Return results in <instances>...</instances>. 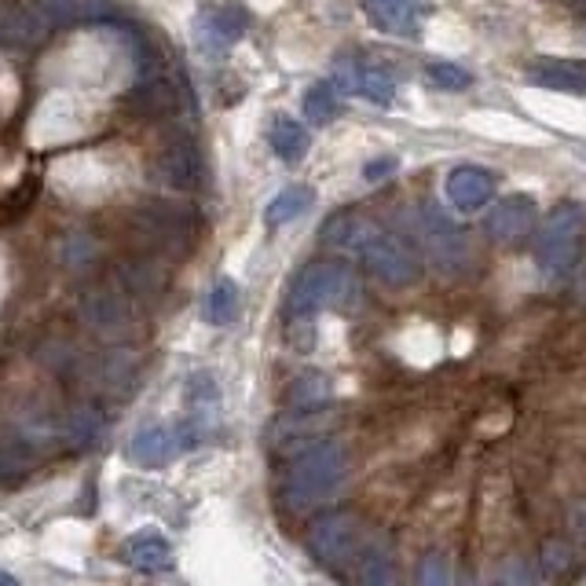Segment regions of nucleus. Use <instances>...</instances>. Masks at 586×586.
<instances>
[{
  "mask_svg": "<svg viewBox=\"0 0 586 586\" xmlns=\"http://www.w3.org/2000/svg\"><path fill=\"white\" fill-rule=\"evenodd\" d=\"M349 477V447L338 440L308 444L279 480V502L290 513H312L338 495V488Z\"/></svg>",
  "mask_w": 586,
  "mask_h": 586,
  "instance_id": "1",
  "label": "nucleus"
},
{
  "mask_svg": "<svg viewBox=\"0 0 586 586\" xmlns=\"http://www.w3.org/2000/svg\"><path fill=\"white\" fill-rule=\"evenodd\" d=\"M355 297H360V282H355L352 268L319 260L290 282L286 319H308L323 308H349L355 305Z\"/></svg>",
  "mask_w": 586,
  "mask_h": 586,
  "instance_id": "2",
  "label": "nucleus"
},
{
  "mask_svg": "<svg viewBox=\"0 0 586 586\" xmlns=\"http://www.w3.org/2000/svg\"><path fill=\"white\" fill-rule=\"evenodd\" d=\"M586 232V213L575 202H561L542 220L536 235V260L550 279H569L579 265V246Z\"/></svg>",
  "mask_w": 586,
  "mask_h": 586,
  "instance_id": "3",
  "label": "nucleus"
},
{
  "mask_svg": "<svg viewBox=\"0 0 586 586\" xmlns=\"http://www.w3.org/2000/svg\"><path fill=\"white\" fill-rule=\"evenodd\" d=\"M308 547L316 553V561L327 564V569H349L363 553V528L352 513H323L308 528Z\"/></svg>",
  "mask_w": 586,
  "mask_h": 586,
  "instance_id": "4",
  "label": "nucleus"
},
{
  "mask_svg": "<svg viewBox=\"0 0 586 586\" xmlns=\"http://www.w3.org/2000/svg\"><path fill=\"white\" fill-rule=\"evenodd\" d=\"M360 257H363V265L371 268V276H378L385 286H411L418 279V260L411 254V246H407L403 238L389 235L382 224L374 227L371 238L360 246Z\"/></svg>",
  "mask_w": 586,
  "mask_h": 586,
  "instance_id": "5",
  "label": "nucleus"
},
{
  "mask_svg": "<svg viewBox=\"0 0 586 586\" xmlns=\"http://www.w3.org/2000/svg\"><path fill=\"white\" fill-rule=\"evenodd\" d=\"M243 30H246V15L238 8H227V4H206L202 12L195 15L191 23V40H195V51L202 59H224L238 40H243Z\"/></svg>",
  "mask_w": 586,
  "mask_h": 586,
  "instance_id": "6",
  "label": "nucleus"
},
{
  "mask_svg": "<svg viewBox=\"0 0 586 586\" xmlns=\"http://www.w3.org/2000/svg\"><path fill=\"white\" fill-rule=\"evenodd\" d=\"M418 235H422L425 254L440 271H462L469 265L466 235L458 232V227L440 213L433 202L422 206V213H418Z\"/></svg>",
  "mask_w": 586,
  "mask_h": 586,
  "instance_id": "7",
  "label": "nucleus"
},
{
  "mask_svg": "<svg viewBox=\"0 0 586 586\" xmlns=\"http://www.w3.org/2000/svg\"><path fill=\"white\" fill-rule=\"evenodd\" d=\"M484 232L495 246H520L528 243V235L536 232V202L528 195H509L499 198L491 206V213L484 220Z\"/></svg>",
  "mask_w": 586,
  "mask_h": 586,
  "instance_id": "8",
  "label": "nucleus"
},
{
  "mask_svg": "<svg viewBox=\"0 0 586 586\" xmlns=\"http://www.w3.org/2000/svg\"><path fill=\"white\" fill-rule=\"evenodd\" d=\"M85 312L89 327L99 333L103 341H132L136 338V319H132V308L129 301L118 297V293H107V290H92L85 297Z\"/></svg>",
  "mask_w": 586,
  "mask_h": 586,
  "instance_id": "9",
  "label": "nucleus"
},
{
  "mask_svg": "<svg viewBox=\"0 0 586 586\" xmlns=\"http://www.w3.org/2000/svg\"><path fill=\"white\" fill-rule=\"evenodd\" d=\"M51 34V26L37 15L34 4H23V0H0V45L4 48H40L45 37Z\"/></svg>",
  "mask_w": 586,
  "mask_h": 586,
  "instance_id": "10",
  "label": "nucleus"
},
{
  "mask_svg": "<svg viewBox=\"0 0 586 586\" xmlns=\"http://www.w3.org/2000/svg\"><path fill=\"white\" fill-rule=\"evenodd\" d=\"M333 81L341 85V92L382 103V107L392 103V96H396L392 73H385L382 67H366V62H355V59H341L338 67H333Z\"/></svg>",
  "mask_w": 586,
  "mask_h": 586,
  "instance_id": "11",
  "label": "nucleus"
},
{
  "mask_svg": "<svg viewBox=\"0 0 586 586\" xmlns=\"http://www.w3.org/2000/svg\"><path fill=\"white\" fill-rule=\"evenodd\" d=\"M151 180L169 191H191L198 187V154L191 143H169L151 159Z\"/></svg>",
  "mask_w": 586,
  "mask_h": 586,
  "instance_id": "12",
  "label": "nucleus"
},
{
  "mask_svg": "<svg viewBox=\"0 0 586 586\" xmlns=\"http://www.w3.org/2000/svg\"><path fill=\"white\" fill-rule=\"evenodd\" d=\"M34 8L51 30L103 23V19H110L114 12L110 0H34Z\"/></svg>",
  "mask_w": 586,
  "mask_h": 586,
  "instance_id": "13",
  "label": "nucleus"
},
{
  "mask_svg": "<svg viewBox=\"0 0 586 586\" xmlns=\"http://www.w3.org/2000/svg\"><path fill=\"white\" fill-rule=\"evenodd\" d=\"M491 195H495V176L480 165H458V169L447 176V198H452L455 209L462 213H473V209L488 206Z\"/></svg>",
  "mask_w": 586,
  "mask_h": 586,
  "instance_id": "14",
  "label": "nucleus"
},
{
  "mask_svg": "<svg viewBox=\"0 0 586 586\" xmlns=\"http://www.w3.org/2000/svg\"><path fill=\"white\" fill-rule=\"evenodd\" d=\"M531 85L547 89V92H564V96H586V70L579 62L569 59H536L525 70Z\"/></svg>",
  "mask_w": 586,
  "mask_h": 586,
  "instance_id": "15",
  "label": "nucleus"
},
{
  "mask_svg": "<svg viewBox=\"0 0 586 586\" xmlns=\"http://www.w3.org/2000/svg\"><path fill=\"white\" fill-rule=\"evenodd\" d=\"M176 452H180V436H176V429L169 425H143L140 433L132 436V458L146 469L173 462Z\"/></svg>",
  "mask_w": 586,
  "mask_h": 586,
  "instance_id": "16",
  "label": "nucleus"
},
{
  "mask_svg": "<svg viewBox=\"0 0 586 586\" xmlns=\"http://www.w3.org/2000/svg\"><path fill=\"white\" fill-rule=\"evenodd\" d=\"M363 12L382 34L411 37L418 30V0H363Z\"/></svg>",
  "mask_w": 586,
  "mask_h": 586,
  "instance_id": "17",
  "label": "nucleus"
},
{
  "mask_svg": "<svg viewBox=\"0 0 586 586\" xmlns=\"http://www.w3.org/2000/svg\"><path fill=\"white\" fill-rule=\"evenodd\" d=\"M378 227V220L363 216V213H338L327 220V227H323V243L333 246V249H344V254H360V246L371 238V232Z\"/></svg>",
  "mask_w": 586,
  "mask_h": 586,
  "instance_id": "18",
  "label": "nucleus"
},
{
  "mask_svg": "<svg viewBox=\"0 0 586 586\" xmlns=\"http://www.w3.org/2000/svg\"><path fill=\"white\" fill-rule=\"evenodd\" d=\"M125 561L140 572H165L173 564V542L162 536H136L125 542Z\"/></svg>",
  "mask_w": 586,
  "mask_h": 586,
  "instance_id": "19",
  "label": "nucleus"
},
{
  "mask_svg": "<svg viewBox=\"0 0 586 586\" xmlns=\"http://www.w3.org/2000/svg\"><path fill=\"white\" fill-rule=\"evenodd\" d=\"M312 202H316V191H312V187H305V184L282 187V191H279L276 198H271L268 209H265V224H268V227L290 224V220L305 216Z\"/></svg>",
  "mask_w": 586,
  "mask_h": 586,
  "instance_id": "20",
  "label": "nucleus"
},
{
  "mask_svg": "<svg viewBox=\"0 0 586 586\" xmlns=\"http://www.w3.org/2000/svg\"><path fill=\"white\" fill-rule=\"evenodd\" d=\"M308 129L301 121L293 118H276V125H271V146H276V154L282 162L297 165L301 159L308 154Z\"/></svg>",
  "mask_w": 586,
  "mask_h": 586,
  "instance_id": "21",
  "label": "nucleus"
},
{
  "mask_svg": "<svg viewBox=\"0 0 586 586\" xmlns=\"http://www.w3.org/2000/svg\"><path fill=\"white\" fill-rule=\"evenodd\" d=\"M206 316L213 327H232V323L243 316V293H238L235 279H216L213 293H209Z\"/></svg>",
  "mask_w": 586,
  "mask_h": 586,
  "instance_id": "22",
  "label": "nucleus"
},
{
  "mask_svg": "<svg viewBox=\"0 0 586 586\" xmlns=\"http://www.w3.org/2000/svg\"><path fill=\"white\" fill-rule=\"evenodd\" d=\"M330 400V382L327 374H301V378H293L290 392H286V403L293 411H316Z\"/></svg>",
  "mask_w": 586,
  "mask_h": 586,
  "instance_id": "23",
  "label": "nucleus"
},
{
  "mask_svg": "<svg viewBox=\"0 0 586 586\" xmlns=\"http://www.w3.org/2000/svg\"><path fill=\"white\" fill-rule=\"evenodd\" d=\"M338 89L330 85V81H319V85H312L305 92V118L312 125H330L338 118Z\"/></svg>",
  "mask_w": 586,
  "mask_h": 586,
  "instance_id": "24",
  "label": "nucleus"
},
{
  "mask_svg": "<svg viewBox=\"0 0 586 586\" xmlns=\"http://www.w3.org/2000/svg\"><path fill=\"white\" fill-rule=\"evenodd\" d=\"M425 78L433 81L436 89H444V92H462L469 89V81H473V73L462 70L458 62H444V59H436V62H429L425 67Z\"/></svg>",
  "mask_w": 586,
  "mask_h": 586,
  "instance_id": "25",
  "label": "nucleus"
},
{
  "mask_svg": "<svg viewBox=\"0 0 586 586\" xmlns=\"http://www.w3.org/2000/svg\"><path fill=\"white\" fill-rule=\"evenodd\" d=\"M392 558L382 550H363L360 561H355V579L363 583H392Z\"/></svg>",
  "mask_w": 586,
  "mask_h": 586,
  "instance_id": "26",
  "label": "nucleus"
},
{
  "mask_svg": "<svg viewBox=\"0 0 586 586\" xmlns=\"http://www.w3.org/2000/svg\"><path fill=\"white\" fill-rule=\"evenodd\" d=\"M539 561H542V575H547V579H561V575H569L575 564L572 550L564 547V542H550Z\"/></svg>",
  "mask_w": 586,
  "mask_h": 586,
  "instance_id": "27",
  "label": "nucleus"
},
{
  "mask_svg": "<svg viewBox=\"0 0 586 586\" xmlns=\"http://www.w3.org/2000/svg\"><path fill=\"white\" fill-rule=\"evenodd\" d=\"M99 429H103L99 414L89 411V407H81V411L70 414V436H73V444H96Z\"/></svg>",
  "mask_w": 586,
  "mask_h": 586,
  "instance_id": "28",
  "label": "nucleus"
},
{
  "mask_svg": "<svg viewBox=\"0 0 586 586\" xmlns=\"http://www.w3.org/2000/svg\"><path fill=\"white\" fill-rule=\"evenodd\" d=\"M418 583L433 586V583H447V564L440 553H429V558L422 561V569H418Z\"/></svg>",
  "mask_w": 586,
  "mask_h": 586,
  "instance_id": "29",
  "label": "nucleus"
},
{
  "mask_svg": "<svg viewBox=\"0 0 586 586\" xmlns=\"http://www.w3.org/2000/svg\"><path fill=\"white\" fill-rule=\"evenodd\" d=\"M396 169V159H382V162H366V169H363V176L366 180H385V176H389Z\"/></svg>",
  "mask_w": 586,
  "mask_h": 586,
  "instance_id": "30",
  "label": "nucleus"
},
{
  "mask_svg": "<svg viewBox=\"0 0 586 586\" xmlns=\"http://www.w3.org/2000/svg\"><path fill=\"white\" fill-rule=\"evenodd\" d=\"M572 528H575V536L586 539V502H579V506L572 509Z\"/></svg>",
  "mask_w": 586,
  "mask_h": 586,
  "instance_id": "31",
  "label": "nucleus"
},
{
  "mask_svg": "<svg viewBox=\"0 0 586 586\" xmlns=\"http://www.w3.org/2000/svg\"><path fill=\"white\" fill-rule=\"evenodd\" d=\"M583 293H586V268H583Z\"/></svg>",
  "mask_w": 586,
  "mask_h": 586,
  "instance_id": "32",
  "label": "nucleus"
}]
</instances>
